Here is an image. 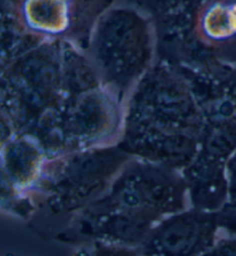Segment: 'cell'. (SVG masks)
<instances>
[{
    "label": "cell",
    "instance_id": "5b68a950",
    "mask_svg": "<svg viewBox=\"0 0 236 256\" xmlns=\"http://www.w3.org/2000/svg\"><path fill=\"white\" fill-rule=\"evenodd\" d=\"M215 224L207 214H186L166 222L148 236L143 256H202L213 244Z\"/></svg>",
    "mask_w": 236,
    "mask_h": 256
},
{
    "label": "cell",
    "instance_id": "8992f818",
    "mask_svg": "<svg viewBox=\"0 0 236 256\" xmlns=\"http://www.w3.org/2000/svg\"><path fill=\"white\" fill-rule=\"evenodd\" d=\"M47 154L31 135H12L2 141L3 176L16 185H24L42 174Z\"/></svg>",
    "mask_w": 236,
    "mask_h": 256
},
{
    "label": "cell",
    "instance_id": "7a4b0ae2",
    "mask_svg": "<svg viewBox=\"0 0 236 256\" xmlns=\"http://www.w3.org/2000/svg\"><path fill=\"white\" fill-rule=\"evenodd\" d=\"M89 59L103 84L121 102L153 65L155 32L137 8H110L93 29Z\"/></svg>",
    "mask_w": 236,
    "mask_h": 256
},
{
    "label": "cell",
    "instance_id": "3957f363",
    "mask_svg": "<svg viewBox=\"0 0 236 256\" xmlns=\"http://www.w3.org/2000/svg\"><path fill=\"white\" fill-rule=\"evenodd\" d=\"M151 22L156 60L174 67H207L220 64L205 38L207 14L212 0H128Z\"/></svg>",
    "mask_w": 236,
    "mask_h": 256
},
{
    "label": "cell",
    "instance_id": "277c9868",
    "mask_svg": "<svg viewBox=\"0 0 236 256\" xmlns=\"http://www.w3.org/2000/svg\"><path fill=\"white\" fill-rule=\"evenodd\" d=\"M114 0H16L8 5L23 27L45 40L73 44L87 54L93 29Z\"/></svg>",
    "mask_w": 236,
    "mask_h": 256
},
{
    "label": "cell",
    "instance_id": "52a82bcc",
    "mask_svg": "<svg viewBox=\"0 0 236 256\" xmlns=\"http://www.w3.org/2000/svg\"><path fill=\"white\" fill-rule=\"evenodd\" d=\"M2 2H10V4H13V2H16V0H2Z\"/></svg>",
    "mask_w": 236,
    "mask_h": 256
},
{
    "label": "cell",
    "instance_id": "6da1fadb",
    "mask_svg": "<svg viewBox=\"0 0 236 256\" xmlns=\"http://www.w3.org/2000/svg\"><path fill=\"white\" fill-rule=\"evenodd\" d=\"M203 127V111L186 78L155 60L134 88L118 146L132 157L186 168L197 155Z\"/></svg>",
    "mask_w": 236,
    "mask_h": 256
},
{
    "label": "cell",
    "instance_id": "ba28073f",
    "mask_svg": "<svg viewBox=\"0 0 236 256\" xmlns=\"http://www.w3.org/2000/svg\"><path fill=\"white\" fill-rule=\"evenodd\" d=\"M8 256H9V255H8Z\"/></svg>",
    "mask_w": 236,
    "mask_h": 256
}]
</instances>
